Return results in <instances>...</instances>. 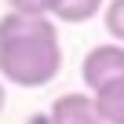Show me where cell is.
I'll use <instances>...</instances> for the list:
<instances>
[{
  "label": "cell",
  "instance_id": "obj_4",
  "mask_svg": "<svg viewBox=\"0 0 124 124\" xmlns=\"http://www.w3.org/2000/svg\"><path fill=\"white\" fill-rule=\"evenodd\" d=\"M91 99H95V109H99V120L102 124H124V80L106 84Z\"/></svg>",
  "mask_w": 124,
  "mask_h": 124
},
{
  "label": "cell",
  "instance_id": "obj_3",
  "mask_svg": "<svg viewBox=\"0 0 124 124\" xmlns=\"http://www.w3.org/2000/svg\"><path fill=\"white\" fill-rule=\"evenodd\" d=\"M51 124H102L95 99L84 91H70V95H58L51 102Z\"/></svg>",
  "mask_w": 124,
  "mask_h": 124
},
{
  "label": "cell",
  "instance_id": "obj_5",
  "mask_svg": "<svg viewBox=\"0 0 124 124\" xmlns=\"http://www.w3.org/2000/svg\"><path fill=\"white\" fill-rule=\"evenodd\" d=\"M102 8H106V0H58V8H55L51 22L58 18V22H70V26H77V22L95 18Z\"/></svg>",
  "mask_w": 124,
  "mask_h": 124
},
{
  "label": "cell",
  "instance_id": "obj_8",
  "mask_svg": "<svg viewBox=\"0 0 124 124\" xmlns=\"http://www.w3.org/2000/svg\"><path fill=\"white\" fill-rule=\"evenodd\" d=\"M4 106H8V88H4V80H0V113H4Z\"/></svg>",
  "mask_w": 124,
  "mask_h": 124
},
{
  "label": "cell",
  "instance_id": "obj_6",
  "mask_svg": "<svg viewBox=\"0 0 124 124\" xmlns=\"http://www.w3.org/2000/svg\"><path fill=\"white\" fill-rule=\"evenodd\" d=\"M102 18H106V33L113 37V44H124V0H109L102 8Z\"/></svg>",
  "mask_w": 124,
  "mask_h": 124
},
{
  "label": "cell",
  "instance_id": "obj_2",
  "mask_svg": "<svg viewBox=\"0 0 124 124\" xmlns=\"http://www.w3.org/2000/svg\"><path fill=\"white\" fill-rule=\"evenodd\" d=\"M80 80L88 91H102L106 84L124 80V44H95L80 62Z\"/></svg>",
  "mask_w": 124,
  "mask_h": 124
},
{
  "label": "cell",
  "instance_id": "obj_7",
  "mask_svg": "<svg viewBox=\"0 0 124 124\" xmlns=\"http://www.w3.org/2000/svg\"><path fill=\"white\" fill-rule=\"evenodd\" d=\"M11 11H22V15H37V18H51L58 0H8Z\"/></svg>",
  "mask_w": 124,
  "mask_h": 124
},
{
  "label": "cell",
  "instance_id": "obj_1",
  "mask_svg": "<svg viewBox=\"0 0 124 124\" xmlns=\"http://www.w3.org/2000/svg\"><path fill=\"white\" fill-rule=\"evenodd\" d=\"M62 70V44L51 18L8 11L0 18V80L15 88H47Z\"/></svg>",
  "mask_w": 124,
  "mask_h": 124
}]
</instances>
